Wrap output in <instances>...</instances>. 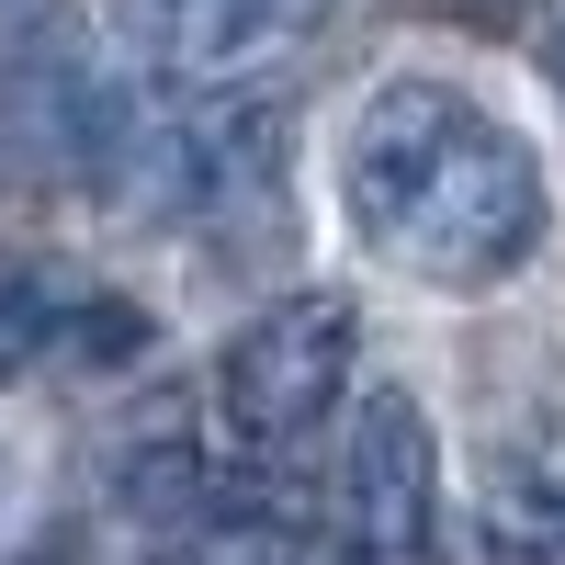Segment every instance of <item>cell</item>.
<instances>
[{"mask_svg":"<svg viewBox=\"0 0 565 565\" xmlns=\"http://www.w3.org/2000/svg\"><path fill=\"white\" fill-rule=\"evenodd\" d=\"M340 215L373 260H396L407 282L476 295L509 282L543 249V159L532 136H509L476 90L452 79H385L351 103L340 136Z\"/></svg>","mask_w":565,"mask_h":565,"instance_id":"cell-1","label":"cell"},{"mask_svg":"<svg viewBox=\"0 0 565 565\" xmlns=\"http://www.w3.org/2000/svg\"><path fill=\"white\" fill-rule=\"evenodd\" d=\"M351 362H362L351 295L306 282V295L260 306L238 340H226V362H215V418H226V441H238V452H295L328 407H351Z\"/></svg>","mask_w":565,"mask_h":565,"instance_id":"cell-2","label":"cell"},{"mask_svg":"<svg viewBox=\"0 0 565 565\" xmlns=\"http://www.w3.org/2000/svg\"><path fill=\"white\" fill-rule=\"evenodd\" d=\"M328 543L351 565H441V430H430V407L407 385H373L351 407Z\"/></svg>","mask_w":565,"mask_h":565,"instance_id":"cell-3","label":"cell"},{"mask_svg":"<svg viewBox=\"0 0 565 565\" xmlns=\"http://www.w3.org/2000/svg\"><path fill=\"white\" fill-rule=\"evenodd\" d=\"M476 565H565V476L554 463H498L476 498Z\"/></svg>","mask_w":565,"mask_h":565,"instance_id":"cell-4","label":"cell"},{"mask_svg":"<svg viewBox=\"0 0 565 565\" xmlns=\"http://www.w3.org/2000/svg\"><path fill=\"white\" fill-rule=\"evenodd\" d=\"M136 351H148V306H125V295H57L34 362H57V373H125Z\"/></svg>","mask_w":565,"mask_h":565,"instance_id":"cell-5","label":"cell"},{"mask_svg":"<svg viewBox=\"0 0 565 565\" xmlns=\"http://www.w3.org/2000/svg\"><path fill=\"white\" fill-rule=\"evenodd\" d=\"M543 79H554V103H565V0L543 12Z\"/></svg>","mask_w":565,"mask_h":565,"instance_id":"cell-6","label":"cell"},{"mask_svg":"<svg viewBox=\"0 0 565 565\" xmlns=\"http://www.w3.org/2000/svg\"><path fill=\"white\" fill-rule=\"evenodd\" d=\"M430 12H498V0H430Z\"/></svg>","mask_w":565,"mask_h":565,"instance_id":"cell-7","label":"cell"},{"mask_svg":"<svg viewBox=\"0 0 565 565\" xmlns=\"http://www.w3.org/2000/svg\"><path fill=\"white\" fill-rule=\"evenodd\" d=\"M260 12H295V0H260Z\"/></svg>","mask_w":565,"mask_h":565,"instance_id":"cell-8","label":"cell"}]
</instances>
